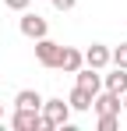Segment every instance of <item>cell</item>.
<instances>
[{
    "mask_svg": "<svg viewBox=\"0 0 127 131\" xmlns=\"http://www.w3.org/2000/svg\"><path fill=\"white\" fill-rule=\"evenodd\" d=\"M81 64H85V53H81V50H74V46H64L57 71H67V74H74V71H78Z\"/></svg>",
    "mask_w": 127,
    "mask_h": 131,
    "instance_id": "ba28073f",
    "label": "cell"
},
{
    "mask_svg": "<svg viewBox=\"0 0 127 131\" xmlns=\"http://www.w3.org/2000/svg\"><path fill=\"white\" fill-rule=\"evenodd\" d=\"M60 53H64V46H60V43H53L49 36L35 39V60H39L42 67H57V64H60Z\"/></svg>",
    "mask_w": 127,
    "mask_h": 131,
    "instance_id": "3957f363",
    "label": "cell"
},
{
    "mask_svg": "<svg viewBox=\"0 0 127 131\" xmlns=\"http://www.w3.org/2000/svg\"><path fill=\"white\" fill-rule=\"evenodd\" d=\"M113 64H117V67H127V43H120L117 50H113Z\"/></svg>",
    "mask_w": 127,
    "mask_h": 131,
    "instance_id": "4fadbf2b",
    "label": "cell"
},
{
    "mask_svg": "<svg viewBox=\"0 0 127 131\" xmlns=\"http://www.w3.org/2000/svg\"><path fill=\"white\" fill-rule=\"evenodd\" d=\"M120 106H124L120 96L109 92V89H106V92H95V99H92V110H95V113H120Z\"/></svg>",
    "mask_w": 127,
    "mask_h": 131,
    "instance_id": "8992f818",
    "label": "cell"
},
{
    "mask_svg": "<svg viewBox=\"0 0 127 131\" xmlns=\"http://www.w3.org/2000/svg\"><path fill=\"white\" fill-rule=\"evenodd\" d=\"M103 85L109 89V92H117V96H124L127 92V67H113V74H106Z\"/></svg>",
    "mask_w": 127,
    "mask_h": 131,
    "instance_id": "30bf717a",
    "label": "cell"
},
{
    "mask_svg": "<svg viewBox=\"0 0 127 131\" xmlns=\"http://www.w3.org/2000/svg\"><path fill=\"white\" fill-rule=\"evenodd\" d=\"M28 4H32V0H4L7 11H28Z\"/></svg>",
    "mask_w": 127,
    "mask_h": 131,
    "instance_id": "5bb4252c",
    "label": "cell"
},
{
    "mask_svg": "<svg viewBox=\"0 0 127 131\" xmlns=\"http://www.w3.org/2000/svg\"><path fill=\"white\" fill-rule=\"evenodd\" d=\"M0 117H4V103H0Z\"/></svg>",
    "mask_w": 127,
    "mask_h": 131,
    "instance_id": "2e32d148",
    "label": "cell"
},
{
    "mask_svg": "<svg viewBox=\"0 0 127 131\" xmlns=\"http://www.w3.org/2000/svg\"><path fill=\"white\" fill-rule=\"evenodd\" d=\"M11 128L14 131H53L46 124L42 110H18V106H14V117H11Z\"/></svg>",
    "mask_w": 127,
    "mask_h": 131,
    "instance_id": "6da1fadb",
    "label": "cell"
},
{
    "mask_svg": "<svg viewBox=\"0 0 127 131\" xmlns=\"http://www.w3.org/2000/svg\"><path fill=\"white\" fill-rule=\"evenodd\" d=\"M124 106H127V92H124Z\"/></svg>",
    "mask_w": 127,
    "mask_h": 131,
    "instance_id": "e0dca14e",
    "label": "cell"
},
{
    "mask_svg": "<svg viewBox=\"0 0 127 131\" xmlns=\"http://www.w3.org/2000/svg\"><path fill=\"white\" fill-rule=\"evenodd\" d=\"M109 60H113V50L103 46V43H92L88 50H85V64H88V67H99V71H103Z\"/></svg>",
    "mask_w": 127,
    "mask_h": 131,
    "instance_id": "5b68a950",
    "label": "cell"
},
{
    "mask_svg": "<svg viewBox=\"0 0 127 131\" xmlns=\"http://www.w3.org/2000/svg\"><path fill=\"white\" fill-rule=\"evenodd\" d=\"M14 106L18 110H42V96L35 89H21L18 96H14Z\"/></svg>",
    "mask_w": 127,
    "mask_h": 131,
    "instance_id": "8fae6325",
    "label": "cell"
},
{
    "mask_svg": "<svg viewBox=\"0 0 127 131\" xmlns=\"http://www.w3.org/2000/svg\"><path fill=\"white\" fill-rule=\"evenodd\" d=\"M74 4H78V0H53V7H57V11H71Z\"/></svg>",
    "mask_w": 127,
    "mask_h": 131,
    "instance_id": "9a60e30c",
    "label": "cell"
},
{
    "mask_svg": "<svg viewBox=\"0 0 127 131\" xmlns=\"http://www.w3.org/2000/svg\"><path fill=\"white\" fill-rule=\"evenodd\" d=\"M18 28H21V36H28V39H42V36L49 32L46 18H42V14H32V11H21V21H18Z\"/></svg>",
    "mask_w": 127,
    "mask_h": 131,
    "instance_id": "277c9868",
    "label": "cell"
},
{
    "mask_svg": "<svg viewBox=\"0 0 127 131\" xmlns=\"http://www.w3.org/2000/svg\"><path fill=\"white\" fill-rule=\"evenodd\" d=\"M42 117H46L49 128H67V121H71V103H64V99H42Z\"/></svg>",
    "mask_w": 127,
    "mask_h": 131,
    "instance_id": "7a4b0ae2",
    "label": "cell"
},
{
    "mask_svg": "<svg viewBox=\"0 0 127 131\" xmlns=\"http://www.w3.org/2000/svg\"><path fill=\"white\" fill-rule=\"evenodd\" d=\"M74 74H78V85H85L88 92H99V89H103V74H99V67L81 64L78 71H74Z\"/></svg>",
    "mask_w": 127,
    "mask_h": 131,
    "instance_id": "52a82bcc",
    "label": "cell"
},
{
    "mask_svg": "<svg viewBox=\"0 0 127 131\" xmlns=\"http://www.w3.org/2000/svg\"><path fill=\"white\" fill-rule=\"evenodd\" d=\"M95 128H99V131H117V128H120V113H99Z\"/></svg>",
    "mask_w": 127,
    "mask_h": 131,
    "instance_id": "7c38bea8",
    "label": "cell"
},
{
    "mask_svg": "<svg viewBox=\"0 0 127 131\" xmlns=\"http://www.w3.org/2000/svg\"><path fill=\"white\" fill-rule=\"evenodd\" d=\"M92 99H95V92H88L85 85H74L71 89V96H67V103H71V110H92Z\"/></svg>",
    "mask_w": 127,
    "mask_h": 131,
    "instance_id": "9c48e42d",
    "label": "cell"
}]
</instances>
